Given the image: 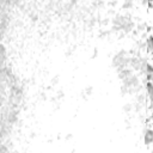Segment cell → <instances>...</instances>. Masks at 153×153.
I'll return each mask as SVG.
<instances>
[{"label": "cell", "instance_id": "cell-1", "mask_svg": "<svg viewBox=\"0 0 153 153\" xmlns=\"http://www.w3.org/2000/svg\"><path fill=\"white\" fill-rule=\"evenodd\" d=\"M142 140H143V143L148 147H153V128H146L143 130V134H142Z\"/></svg>", "mask_w": 153, "mask_h": 153}, {"label": "cell", "instance_id": "cell-2", "mask_svg": "<svg viewBox=\"0 0 153 153\" xmlns=\"http://www.w3.org/2000/svg\"><path fill=\"white\" fill-rule=\"evenodd\" d=\"M146 93L148 96L149 102L153 104V82L152 81H147V84H146Z\"/></svg>", "mask_w": 153, "mask_h": 153}, {"label": "cell", "instance_id": "cell-3", "mask_svg": "<svg viewBox=\"0 0 153 153\" xmlns=\"http://www.w3.org/2000/svg\"><path fill=\"white\" fill-rule=\"evenodd\" d=\"M149 153H153V148H151V151H149Z\"/></svg>", "mask_w": 153, "mask_h": 153}]
</instances>
